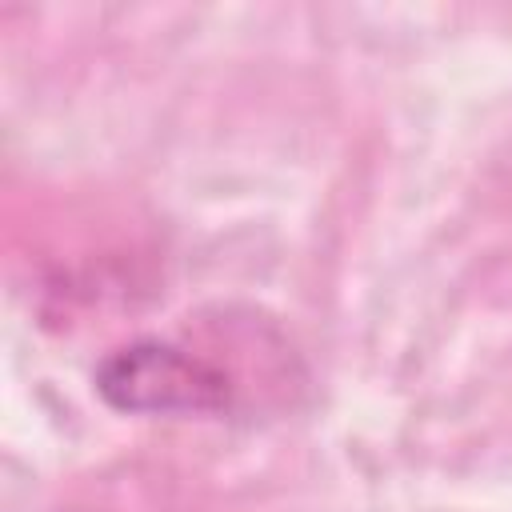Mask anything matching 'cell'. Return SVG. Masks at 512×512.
<instances>
[{"mask_svg":"<svg viewBox=\"0 0 512 512\" xmlns=\"http://www.w3.org/2000/svg\"><path fill=\"white\" fill-rule=\"evenodd\" d=\"M92 388L112 412L128 416H216L232 408L236 392L220 364L156 336L112 348L96 364Z\"/></svg>","mask_w":512,"mask_h":512,"instance_id":"cell-1","label":"cell"}]
</instances>
